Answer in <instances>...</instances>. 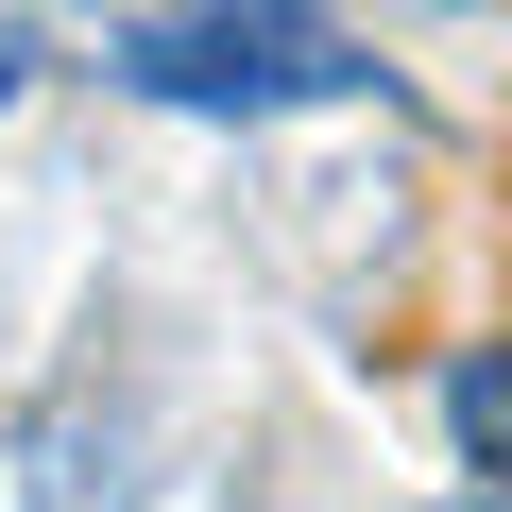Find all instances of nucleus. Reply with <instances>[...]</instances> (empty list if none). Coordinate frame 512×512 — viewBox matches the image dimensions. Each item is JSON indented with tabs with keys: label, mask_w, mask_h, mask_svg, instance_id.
<instances>
[{
	"label": "nucleus",
	"mask_w": 512,
	"mask_h": 512,
	"mask_svg": "<svg viewBox=\"0 0 512 512\" xmlns=\"http://www.w3.org/2000/svg\"><path fill=\"white\" fill-rule=\"evenodd\" d=\"M103 69L188 120H274V103H359L376 35H342V18H120Z\"/></svg>",
	"instance_id": "nucleus-1"
},
{
	"label": "nucleus",
	"mask_w": 512,
	"mask_h": 512,
	"mask_svg": "<svg viewBox=\"0 0 512 512\" xmlns=\"http://www.w3.org/2000/svg\"><path fill=\"white\" fill-rule=\"evenodd\" d=\"M35 512H137V410L120 393H69L35 427Z\"/></svg>",
	"instance_id": "nucleus-2"
},
{
	"label": "nucleus",
	"mask_w": 512,
	"mask_h": 512,
	"mask_svg": "<svg viewBox=\"0 0 512 512\" xmlns=\"http://www.w3.org/2000/svg\"><path fill=\"white\" fill-rule=\"evenodd\" d=\"M444 427H461V461L512 495V342H461V359H444Z\"/></svg>",
	"instance_id": "nucleus-3"
},
{
	"label": "nucleus",
	"mask_w": 512,
	"mask_h": 512,
	"mask_svg": "<svg viewBox=\"0 0 512 512\" xmlns=\"http://www.w3.org/2000/svg\"><path fill=\"white\" fill-rule=\"evenodd\" d=\"M35 86V18H0V103H18Z\"/></svg>",
	"instance_id": "nucleus-4"
},
{
	"label": "nucleus",
	"mask_w": 512,
	"mask_h": 512,
	"mask_svg": "<svg viewBox=\"0 0 512 512\" xmlns=\"http://www.w3.org/2000/svg\"><path fill=\"white\" fill-rule=\"evenodd\" d=\"M444 512H512V495H444Z\"/></svg>",
	"instance_id": "nucleus-5"
}]
</instances>
